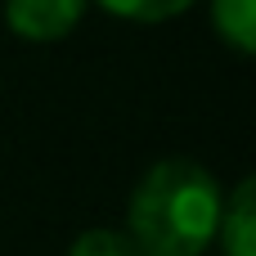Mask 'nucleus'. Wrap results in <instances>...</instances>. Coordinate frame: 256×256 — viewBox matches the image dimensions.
Listing matches in <instances>:
<instances>
[{
	"label": "nucleus",
	"instance_id": "1",
	"mask_svg": "<svg viewBox=\"0 0 256 256\" xmlns=\"http://www.w3.org/2000/svg\"><path fill=\"white\" fill-rule=\"evenodd\" d=\"M225 194L216 176L189 158L153 162L126 207V234L144 256H202L216 243Z\"/></svg>",
	"mask_w": 256,
	"mask_h": 256
},
{
	"label": "nucleus",
	"instance_id": "3",
	"mask_svg": "<svg viewBox=\"0 0 256 256\" xmlns=\"http://www.w3.org/2000/svg\"><path fill=\"white\" fill-rule=\"evenodd\" d=\"M216 243L225 256H256V184L252 180H238L225 194Z\"/></svg>",
	"mask_w": 256,
	"mask_h": 256
},
{
	"label": "nucleus",
	"instance_id": "5",
	"mask_svg": "<svg viewBox=\"0 0 256 256\" xmlns=\"http://www.w3.org/2000/svg\"><path fill=\"white\" fill-rule=\"evenodd\" d=\"M94 4H104L108 14H117L126 22H166V18L184 14L194 0H94Z\"/></svg>",
	"mask_w": 256,
	"mask_h": 256
},
{
	"label": "nucleus",
	"instance_id": "4",
	"mask_svg": "<svg viewBox=\"0 0 256 256\" xmlns=\"http://www.w3.org/2000/svg\"><path fill=\"white\" fill-rule=\"evenodd\" d=\"M212 27L234 54L256 50V0H212Z\"/></svg>",
	"mask_w": 256,
	"mask_h": 256
},
{
	"label": "nucleus",
	"instance_id": "6",
	"mask_svg": "<svg viewBox=\"0 0 256 256\" xmlns=\"http://www.w3.org/2000/svg\"><path fill=\"white\" fill-rule=\"evenodd\" d=\"M68 256H144V252L130 243L126 230H86L72 238Z\"/></svg>",
	"mask_w": 256,
	"mask_h": 256
},
{
	"label": "nucleus",
	"instance_id": "2",
	"mask_svg": "<svg viewBox=\"0 0 256 256\" xmlns=\"http://www.w3.org/2000/svg\"><path fill=\"white\" fill-rule=\"evenodd\" d=\"M90 0H4V22L22 40H63Z\"/></svg>",
	"mask_w": 256,
	"mask_h": 256
}]
</instances>
